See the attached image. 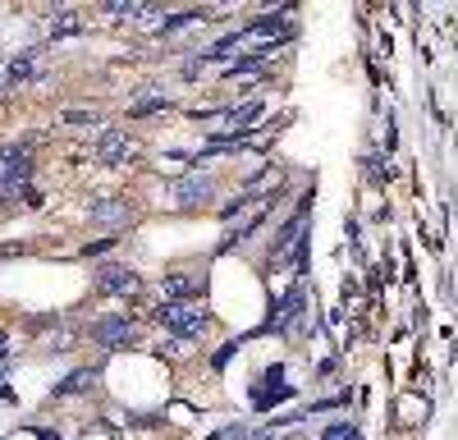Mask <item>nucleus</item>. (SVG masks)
Masks as SVG:
<instances>
[{
    "label": "nucleus",
    "mask_w": 458,
    "mask_h": 440,
    "mask_svg": "<svg viewBox=\"0 0 458 440\" xmlns=\"http://www.w3.org/2000/svg\"><path fill=\"white\" fill-rule=\"evenodd\" d=\"M157 321L165 330H174L179 340H198L207 330V308H198L193 299H188V303H165V308H157Z\"/></svg>",
    "instance_id": "nucleus-1"
},
{
    "label": "nucleus",
    "mask_w": 458,
    "mask_h": 440,
    "mask_svg": "<svg viewBox=\"0 0 458 440\" xmlns=\"http://www.w3.org/2000/svg\"><path fill=\"white\" fill-rule=\"evenodd\" d=\"M211 440H261V431H257V427H248V422H234V427L216 431Z\"/></svg>",
    "instance_id": "nucleus-11"
},
{
    "label": "nucleus",
    "mask_w": 458,
    "mask_h": 440,
    "mask_svg": "<svg viewBox=\"0 0 458 440\" xmlns=\"http://www.w3.org/2000/svg\"><path fill=\"white\" fill-rule=\"evenodd\" d=\"M88 335H92V344H101V349H129V344H133V321H129V317H97V321L88 326Z\"/></svg>",
    "instance_id": "nucleus-2"
},
{
    "label": "nucleus",
    "mask_w": 458,
    "mask_h": 440,
    "mask_svg": "<svg viewBox=\"0 0 458 440\" xmlns=\"http://www.w3.org/2000/svg\"><path fill=\"white\" fill-rule=\"evenodd\" d=\"M298 312H302V284H293L284 299L271 308V321H266V330H289V321H293Z\"/></svg>",
    "instance_id": "nucleus-8"
},
{
    "label": "nucleus",
    "mask_w": 458,
    "mask_h": 440,
    "mask_svg": "<svg viewBox=\"0 0 458 440\" xmlns=\"http://www.w3.org/2000/svg\"><path fill=\"white\" fill-rule=\"evenodd\" d=\"M73 32H79V14H73V10H64V14L51 23V42H60V37H73Z\"/></svg>",
    "instance_id": "nucleus-12"
},
{
    "label": "nucleus",
    "mask_w": 458,
    "mask_h": 440,
    "mask_svg": "<svg viewBox=\"0 0 458 440\" xmlns=\"http://www.w3.org/2000/svg\"><path fill=\"white\" fill-rule=\"evenodd\" d=\"M220 115V129L229 133V138H243L252 124H261V101H248V106H239V110H216Z\"/></svg>",
    "instance_id": "nucleus-6"
},
{
    "label": "nucleus",
    "mask_w": 458,
    "mask_h": 440,
    "mask_svg": "<svg viewBox=\"0 0 458 440\" xmlns=\"http://www.w3.org/2000/svg\"><path fill=\"white\" fill-rule=\"evenodd\" d=\"M97 289L106 293V299H129V293H138V289H142V280H138L129 267L110 262V267H101V271H97Z\"/></svg>",
    "instance_id": "nucleus-3"
},
{
    "label": "nucleus",
    "mask_w": 458,
    "mask_h": 440,
    "mask_svg": "<svg viewBox=\"0 0 458 440\" xmlns=\"http://www.w3.org/2000/svg\"><path fill=\"white\" fill-rule=\"evenodd\" d=\"M165 293H170V299H174V303H188V299H183V293H193V284H188L183 275H170V280H165Z\"/></svg>",
    "instance_id": "nucleus-14"
},
{
    "label": "nucleus",
    "mask_w": 458,
    "mask_h": 440,
    "mask_svg": "<svg viewBox=\"0 0 458 440\" xmlns=\"http://www.w3.org/2000/svg\"><path fill=\"white\" fill-rule=\"evenodd\" d=\"M37 73H42V47L23 51V55L10 64V83H28V79H37Z\"/></svg>",
    "instance_id": "nucleus-10"
},
{
    "label": "nucleus",
    "mask_w": 458,
    "mask_h": 440,
    "mask_svg": "<svg viewBox=\"0 0 458 440\" xmlns=\"http://www.w3.org/2000/svg\"><path fill=\"white\" fill-rule=\"evenodd\" d=\"M133 220V211H129V202H97L92 207V225L97 230H110V234H120L124 225Z\"/></svg>",
    "instance_id": "nucleus-7"
},
{
    "label": "nucleus",
    "mask_w": 458,
    "mask_h": 440,
    "mask_svg": "<svg viewBox=\"0 0 458 440\" xmlns=\"http://www.w3.org/2000/svg\"><path fill=\"white\" fill-rule=\"evenodd\" d=\"M216 198V179L211 174H183L174 183V207H207Z\"/></svg>",
    "instance_id": "nucleus-4"
},
{
    "label": "nucleus",
    "mask_w": 458,
    "mask_h": 440,
    "mask_svg": "<svg viewBox=\"0 0 458 440\" xmlns=\"http://www.w3.org/2000/svg\"><path fill=\"white\" fill-rule=\"evenodd\" d=\"M97 377H101V367H73V372L55 385V394H60V399H64V394H83V390L97 385Z\"/></svg>",
    "instance_id": "nucleus-9"
},
{
    "label": "nucleus",
    "mask_w": 458,
    "mask_h": 440,
    "mask_svg": "<svg viewBox=\"0 0 458 440\" xmlns=\"http://www.w3.org/2000/svg\"><path fill=\"white\" fill-rule=\"evenodd\" d=\"M92 152L106 161V165H124V161H133V142L120 133V129H101L97 133V147Z\"/></svg>",
    "instance_id": "nucleus-5"
},
{
    "label": "nucleus",
    "mask_w": 458,
    "mask_h": 440,
    "mask_svg": "<svg viewBox=\"0 0 458 440\" xmlns=\"http://www.w3.org/2000/svg\"><path fill=\"white\" fill-rule=\"evenodd\" d=\"M5 349H10V340H5V335H0V353H5Z\"/></svg>",
    "instance_id": "nucleus-18"
},
{
    "label": "nucleus",
    "mask_w": 458,
    "mask_h": 440,
    "mask_svg": "<svg viewBox=\"0 0 458 440\" xmlns=\"http://www.w3.org/2000/svg\"><path fill=\"white\" fill-rule=\"evenodd\" d=\"M321 440H362V436H358V427L339 422V427H326V436H321Z\"/></svg>",
    "instance_id": "nucleus-15"
},
{
    "label": "nucleus",
    "mask_w": 458,
    "mask_h": 440,
    "mask_svg": "<svg viewBox=\"0 0 458 440\" xmlns=\"http://www.w3.org/2000/svg\"><path fill=\"white\" fill-rule=\"evenodd\" d=\"M157 110H165V97H147V101H133V106H129V115H138V120H142V115H157Z\"/></svg>",
    "instance_id": "nucleus-13"
},
{
    "label": "nucleus",
    "mask_w": 458,
    "mask_h": 440,
    "mask_svg": "<svg viewBox=\"0 0 458 440\" xmlns=\"http://www.w3.org/2000/svg\"><path fill=\"white\" fill-rule=\"evenodd\" d=\"M0 394H10V390H5V367H0Z\"/></svg>",
    "instance_id": "nucleus-17"
},
{
    "label": "nucleus",
    "mask_w": 458,
    "mask_h": 440,
    "mask_svg": "<svg viewBox=\"0 0 458 440\" xmlns=\"http://www.w3.org/2000/svg\"><path fill=\"white\" fill-rule=\"evenodd\" d=\"M64 124H97V110L73 106V110H64Z\"/></svg>",
    "instance_id": "nucleus-16"
}]
</instances>
